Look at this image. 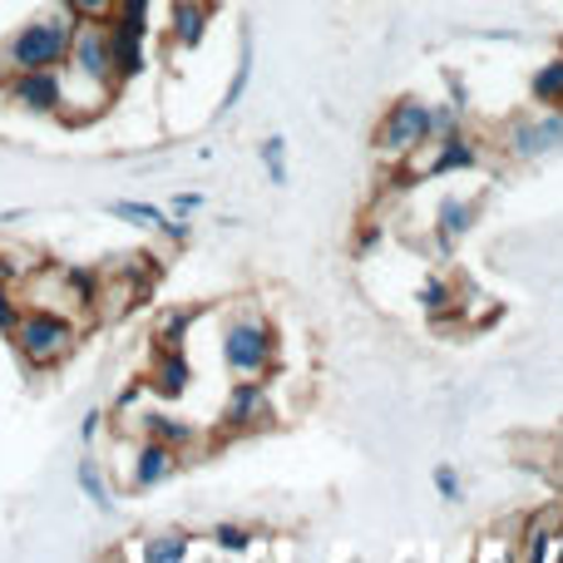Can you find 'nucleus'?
Masks as SVG:
<instances>
[{
	"instance_id": "f257e3e1",
	"label": "nucleus",
	"mask_w": 563,
	"mask_h": 563,
	"mask_svg": "<svg viewBox=\"0 0 563 563\" xmlns=\"http://www.w3.org/2000/svg\"><path fill=\"white\" fill-rule=\"evenodd\" d=\"M79 20L65 5H49L45 15L25 20L20 30H10L5 45H0V75H20V69H59L69 55V40H75Z\"/></svg>"
},
{
	"instance_id": "f03ea898",
	"label": "nucleus",
	"mask_w": 563,
	"mask_h": 563,
	"mask_svg": "<svg viewBox=\"0 0 563 563\" xmlns=\"http://www.w3.org/2000/svg\"><path fill=\"white\" fill-rule=\"evenodd\" d=\"M79 331H85V327H79L69 311L25 301V307H20V317H15V327H10L5 336H10L15 356L25 361L30 371H49V366H59V361L79 346Z\"/></svg>"
},
{
	"instance_id": "7ed1b4c3",
	"label": "nucleus",
	"mask_w": 563,
	"mask_h": 563,
	"mask_svg": "<svg viewBox=\"0 0 563 563\" xmlns=\"http://www.w3.org/2000/svg\"><path fill=\"white\" fill-rule=\"evenodd\" d=\"M59 79L69 85H85L95 109H104V99H114L119 79H114V55H109V25L104 20H79L75 40H69V55L59 65Z\"/></svg>"
},
{
	"instance_id": "20e7f679",
	"label": "nucleus",
	"mask_w": 563,
	"mask_h": 563,
	"mask_svg": "<svg viewBox=\"0 0 563 563\" xmlns=\"http://www.w3.org/2000/svg\"><path fill=\"white\" fill-rule=\"evenodd\" d=\"M223 361L238 380H263L277 366V331L263 311H238L223 327Z\"/></svg>"
},
{
	"instance_id": "39448f33",
	"label": "nucleus",
	"mask_w": 563,
	"mask_h": 563,
	"mask_svg": "<svg viewBox=\"0 0 563 563\" xmlns=\"http://www.w3.org/2000/svg\"><path fill=\"white\" fill-rule=\"evenodd\" d=\"M426 144H430V104L420 95H400L396 104L380 114L376 134H371V148H376V158H386V164H406V158H416Z\"/></svg>"
},
{
	"instance_id": "423d86ee",
	"label": "nucleus",
	"mask_w": 563,
	"mask_h": 563,
	"mask_svg": "<svg viewBox=\"0 0 563 563\" xmlns=\"http://www.w3.org/2000/svg\"><path fill=\"white\" fill-rule=\"evenodd\" d=\"M5 99L25 114H65V79L59 69H20L5 75Z\"/></svg>"
},
{
	"instance_id": "0eeeda50",
	"label": "nucleus",
	"mask_w": 563,
	"mask_h": 563,
	"mask_svg": "<svg viewBox=\"0 0 563 563\" xmlns=\"http://www.w3.org/2000/svg\"><path fill=\"white\" fill-rule=\"evenodd\" d=\"M505 148L509 158H544V154H559L563 148V114L549 109V114H529V119H515L505 134Z\"/></svg>"
},
{
	"instance_id": "6e6552de",
	"label": "nucleus",
	"mask_w": 563,
	"mask_h": 563,
	"mask_svg": "<svg viewBox=\"0 0 563 563\" xmlns=\"http://www.w3.org/2000/svg\"><path fill=\"white\" fill-rule=\"evenodd\" d=\"M267 420H273L267 386L263 380H238V386L228 390V400H223V420H218V426H223L228 435H247V430L267 426Z\"/></svg>"
},
{
	"instance_id": "1a4fd4ad",
	"label": "nucleus",
	"mask_w": 563,
	"mask_h": 563,
	"mask_svg": "<svg viewBox=\"0 0 563 563\" xmlns=\"http://www.w3.org/2000/svg\"><path fill=\"white\" fill-rule=\"evenodd\" d=\"M178 465H184V450L164 445V440L144 435L134 445V470H129V489H154L164 485V479L178 475Z\"/></svg>"
},
{
	"instance_id": "9d476101",
	"label": "nucleus",
	"mask_w": 563,
	"mask_h": 563,
	"mask_svg": "<svg viewBox=\"0 0 563 563\" xmlns=\"http://www.w3.org/2000/svg\"><path fill=\"white\" fill-rule=\"evenodd\" d=\"M109 213L124 218V223H134V228H148V233H164L168 243H188V233H194L184 213H168V208H158V203H134V198H114V203H109Z\"/></svg>"
},
{
	"instance_id": "9b49d317",
	"label": "nucleus",
	"mask_w": 563,
	"mask_h": 563,
	"mask_svg": "<svg viewBox=\"0 0 563 563\" xmlns=\"http://www.w3.org/2000/svg\"><path fill=\"white\" fill-rule=\"evenodd\" d=\"M109 25V55H114V79L119 85H129V79H139L148 69V55H144V30L134 25H119V20H104Z\"/></svg>"
},
{
	"instance_id": "f8f14e48",
	"label": "nucleus",
	"mask_w": 563,
	"mask_h": 563,
	"mask_svg": "<svg viewBox=\"0 0 563 563\" xmlns=\"http://www.w3.org/2000/svg\"><path fill=\"white\" fill-rule=\"evenodd\" d=\"M208 20H213V0H174V15H168V45L198 49L203 35H208Z\"/></svg>"
},
{
	"instance_id": "ddd939ff",
	"label": "nucleus",
	"mask_w": 563,
	"mask_h": 563,
	"mask_svg": "<svg viewBox=\"0 0 563 563\" xmlns=\"http://www.w3.org/2000/svg\"><path fill=\"white\" fill-rule=\"evenodd\" d=\"M144 386L154 390V396H164V400L188 396V386H194V371H188V356H184V351H154V366H148Z\"/></svg>"
},
{
	"instance_id": "4468645a",
	"label": "nucleus",
	"mask_w": 563,
	"mask_h": 563,
	"mask_svg": "<svg viewBox=\"0 0 563 563\" xmlns=\"http://www.w3.org/2000/svg\"><path fill=\"white\" fill-rule=\"evenodd\" d=\"M470 168H479V148H475V139H470L465 129H455V134L435 139V158H430V164H426V178L470 174Z\"/></svg>"
},
{
	"instance_id": "2eb2a0df",
	"label": "nucleus",
	"mask_w": 563,
	"mask_h": 563,
	"mask_svg": "<svg viewBox=\"0 0 563 563\" xmlns=\"http://www.w3.org/2000/svg\"><path fill=\"white\" fill-rule=\"evenodd\" d=\"M479 218V198H445V203L435 208V238H440V253H450V247L460 243V238L475 228Z\"/></svg>"
},
{
	"instance_id": "dca6fc26",
	"label": "nucleus",
	"mask_w": 563,
	"mask_h": 563,
	"mask_svg": "<svg viewBox=\"0 0 563 563\" xmlns=\"http://www.w3.org/2000/svg\"><path fill=\"white\" fill-rule=\"evenodd\" d=\"M559 534H563V515H559V509H544V515H534V519L525 525V544H519V559H529V563L554 559Z\"/></svg>"
},
{
	"instance_id": "f3484780",
	"label": "nucleus",
	"mask_w": 563,
	"mask_h": 563,
	"mask_svg": "<svg viewBox=\"0 0 563 563\" xmlns=\"http://www.w3.org/2000/svg\"><path fill=\"white\" fill-rule=\"evenodd\" d=\"M75 479H79V495H85L89 505L99 509V515H114V509H119L114 489H109V479H104V470H99V460H95V455H79Z\"/></svg>"
},
{
	"instance_id": "a211bd4d",
	"label": "nucleus",
	"mask_w": 563,
	"mask_h": 563,
	"mask_svg": "<svg viewBox=\"0 0 563 563\" xmlns=\"http://www.w3.org/2000/svg\"><path fill=\"white\" fill-rule=\"evenodd\" d=\"M139 426H144V435H154V440H164V445H174V450H194V440H198V430H194V420H174V416H139Z\"/></svg>"
},
{
	"instance_id": "6ab92c4d",
	"label": "nucleus",
	"mask_w": 563,
	"mask_h": 563,
	"mask_svg": "<svg viewBox=\"0 0 563 563\" xmlns=\"http://www.w3.org/2000/svg\"><path fill=\"white\" fill-rule=\"evenodd\" d=\"M148 563H184L194 554V539L184 534V529H164V534H148L144 549H139Z\"/></svg>"
},
{
	"instance_id": "aec40b11",
	"label": "nucleus",
	"mask_w": 563,
	"mask_h": 563,
	"mask_svg": "<svg viewBox=\"0 0 563 563\" xmlns=\"http://www.w3.org/2000/svg\"><path fill=\"white\" fill-rule=\"evenodd\" d=\"M194 321H198V307L164 311V321H158V331H154V351H184L188 327H194Z\"/></svg>"
},
{
	"instance_id": "412c9836",
	"label": "nucleus",
	"mask_w": 563,
	"mask_h": 563,
	"mask_svg": "<svg viewBox=\"0 0 563 563\" xmlns=\"http://www.w3.org/2000/svg\"><path fill=\"white\" fill-rule=\"evenodd\" d=\"M247 85H253V40L243 35V49H238V65H233V79H228V89H223V104H218V114H233V109L243 104Z\"/></svg>"
},
{
	"instance_id": "4be33fe9",
	"label": "nucleus",
	"mask_w": 563,
	"mask_h": 563,
	"mask_svg": "<svg viewBox=\"0 0 563 563\" xmlns=\"http://www.w3.org/2000/svg\"><path fill=\"white\" fill-rule=\"evenodd\" d=\"M529 95H534V104H544V109H559L563 104V55L549 59V65H539Z\"/></svg>"
},
{
	"instance_id": "5701e85b",
	"label": "nucleus",
	"mask_w": 563,
	"mask_h": 563,
	"mask_svg": "<svg viewBox=\"0 0 563 563\" xmlns=\"http://www.w3.org/2000/svg\"><path fill=\"white\" fill-rule=\"evenodd\" d=\"M416 301H420V311H426V317H450V311H455V287H450L445 277H426L420 282V291H416Z\"/></svg>"
},
{
	"instance_id": "b1692460",
	"label": "nucleus",
	"mask_w": 563,
	"mask_h": 563,
	"mask_svg": "<svg viewBox=\"0 0 563 563\" xmlns=\"http://www.w3.org/2000/svg\"><path fill=\"white\" fill-rule=\"evenodd\" d=\"M257 158H263L267 178H273V184H277V188H282V184H287V139H282V134H273V139H263V144H257Z\"/></svg>"
},
{
	"instance_id": "393cba45",
	"label": "nucleus",
	"mask_w": 563,
	"mask_h": 563,
	"mask_svg": "<svg viewBox=\"0 0 563 563\" xmlns=\"http://www.w3.org/2000/svg\"><path fill=\"white\" fill-rule=\"evenodd\" d=\"M253 529L247 525H213V544L223 549V554H247V549H253Z\"/></svg>"
},
{
	"instance_id": "a878e982",
	"label": "nucleus",
	"mask_w": 563,
	"mask_h": 563,
	"mask_svg": "<svg viewBox=\"0 0 563 563\" xmlns=\"http://www.w3.org/2000/svg\"><path fill=\"white\" fill-rule=\"evenodd\" d=\"M40 263H45V257H35V253H0V282H15L20 287Z\"/></svg>"
},
{
	"instance_id": "bb28decb",
	"label": "nucleus",
	"mask_w": 563,
	"mask_h": 563,
	"mask_svg": "<svg viewBox=\"0 0 563 563\" xmlns=\"http://www.w3.org/2000/svg\"><path fill=\"white\" fill-rule=\"evenodd\" d=\"M430 479H435V495L445 499V505H455V499H465V479L455 475V465H435V475H430Z\"/></svg>"
},
{
	"instance_id": "cd10ccee",
	"label": "nucleus",
	"mask_w": 563,
	"mask_h": 563,
	"mask_svg": "<svg viewBox=\"0 0 563 563\" xmlns=\"http://www.w3.org/2000/svg\"><path fill=\"white\" fill-rule=\"evenodd\" d=\"M59 5H65L75 20H109L114 0H59Z\"/></svg>"
},
{
	"instance_id": "c85d7f7f",
	"label": "nucleus",
	"mask_w": 563,
	"mask_h": 563,
	"mask_svg": "<svg viewBox=\"0 0 563 563\" xmlns=\"http://www.w3.org/2000/svg\"><path fill=\"white\" fill-rule=\"evenodd\" d=\"M20 291H15V282H0V331H10L15 327V317H20Z\"/></svg>"
},
{
	"instance_id": "c756f323",
	"label": "nucleus",
	"mask_w": 563,
	"mask_h": 563,
	"mask_svg": "<svg viewBox=\"0 0 563 563\" xmlns=\"http://www.w3.org/2000/svg\"><path fill=\"white\" fill-rule=\"evenodd\" d=\"M99 430H104V410H85V420H79V440H85V445H95L99 440Z\"/></svg>"
},
{
	"instance_id": "7c9ffc66",
	"label": "nucleus",
	"mask_w": 563,
	"mask_h": 563,
	"mask_svg": "<svg viewBox=\"0 0 563 563\" xmlns=\"http://www.w3.org/2000/svg\"><path fill=\"white\" fill-rule=\"evenodd\" d=\"M203 208V194H174V203H168V213H198Z\"/></svg>"
},
{
	"instance_id": "2f4dec72",
	"label": "nucleus",
	"mask_w": 563,
	"mask_h": 563,
	"mask_svg": "<svg viewBox=\"0 0 563 563\" xmlns=\"http://www.w3.org/2000/svg\"><path fill=\"white\" fill-rule=\"evenodd\" d=\"M371 247H380V223H366V228H361V238H356V253L361 257H366Z\"/></svg>"
},
{
	"instance_id": "473e14b6",
	"label": "nucleus",
	"mask_w": 563,
	"mask_h": 563,
	"mask_svg": "<svg viewBox=\"0 0 563 563\" xmlns=\"http://www.w3.org/2000/svg\"><path fill=\"white\" fill-rule=\"evenodd\" d=\"M554 559L563 563V534H559V544H554Z\"/></svg>"
}]
</instances>
